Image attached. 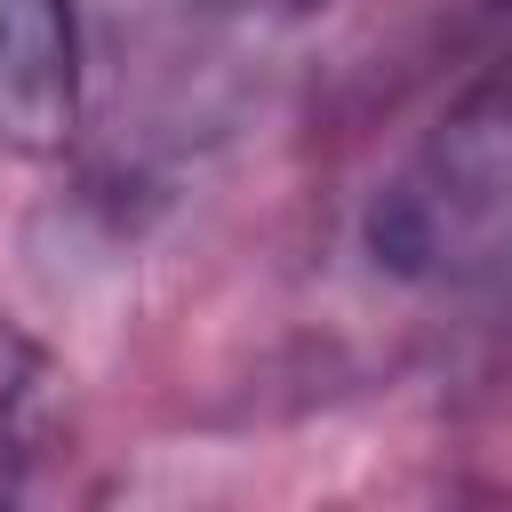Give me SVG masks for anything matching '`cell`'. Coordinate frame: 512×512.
Listing matches in <instances>:
<instances>
[{"label": "cell", "instance_id": "obj_1", "mask_svg": "<svg viewBox=\"0 0 512 512\" xmlns=\"http://www.w3.org/2000/svg\"><path fill=\"white\" fill-rule=\"evenodd\" d=\"M368 256L392 280H472L512 256V56L488 64L368 200Z\"/></svg>", "mask_w": 512, "mask_h": 512}, {"label": "cell", "instance_id": "obj_2", "mask_svg": "<svg viewBox=\"0 0 512 512\" xmlns=\"http://www.w3.org/2000/svg\"><path fill=\"white\" fill-rule=\"evenodd\" d=\"M80 120L72 0H0V152H56Z\"/></svg>", "mask_w": 512, "mask_h": 512}, {"label": "cell", "instance_id": "obj_3", "mask_svg": "<svg viewBox=\"0 0 512 512\" xmlns=\"http://www.w3.org/2000/svg\"><path fill=\"white\" fill-rule=\"evenodd\" d=\"M40 408H48V368L24 344V328L0 312V496L24 488V464L40 448Z\"/></svg>", "mask_w": 512, "mask_h": 512}]
</instances>
